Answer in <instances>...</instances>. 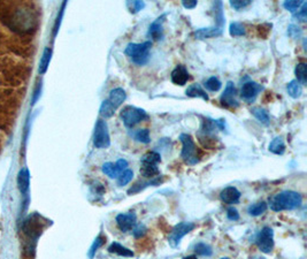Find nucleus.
<instances>
[{
  "label": "nucleus",
  "mask_w": 307,
  "mask_h": 259,
  "mask_svg": "<svg viewBox=\"0 0 307 259\" xmlns=\"http://www.w3.org/2000/svg\"><path fill=\"white\" fill-rule=\"evenodd\" d=\"M140 174L146 179H155L160 174L158 165L152 164H140Z\"/></svg>",
  "instance_id": "21"
},
{
  "label": "nucleus",
  "mask_w": 307,
  "mask_h": 259,
  "mask_svg": "<svg viewBox=\"0 0 307 259\" xmlns=\"http://www.w3.org/2000/svg\"><path fill=\"white\" fill-rule=\"evenodd\" d=\"M269 151L275 155H283L285 151V144L282 137H275L269 144Z\"/></svg>",
  "instance_id": "22"
},
{
  "label": "nucleus",
  "mask_w": 307,
  "mask_h": 259,
  "mask_svg": "<svg viewBox=\"0 0 307 259\" xmlns=\"http://www.w3.org/2000/svg\"><path fill=\"white\" fill-rule=\"evenodd\" d=\"M132 136H134V139L137 142H140V143H144V144L150 143V141H151L150 131H148V129H139V131H137L132 134Z\"/></svg>",
  "instance_id": "31"
},
{
  "label": "nucleus",
  "mask_w": 307,
  "mask_h": 259,
  "mask_svg": "<svg viewBox=\"0 0 307 259\" xmlns=\"http://www.w3.org/2000/svg\"><path fill=\"white\" fill-rule=\"evenodd\" d=\"M195 227L196 225L193 224V222H180L179 225H176L175 227L173 228L171 235H169V245H171L172 248H177L181 243L182 238L190 232H192Z\"/></svg>",
  "instance_id": "6"
},
{
  "label": "nucleus",
  "mask_w": 307,
  "mask_h": 259,
  "mask_svg": "<svg viewBox=\"0 0 307 259\" xmlns=\"http://www.w3.org/2000/svg\"><path fill=\"white\" fill-rule=\"evenodd\" d=\"M223 32V28L220 27H209V28H200L195 31V37L197 39H208L219 37Z\"/></svg>",
  "instance_id": "13"
},
{
  "label": "nucleus",
  "mask_w": 307,
  "mask_h": 259,
  "mask_svg": "<svg viewBox=\"0 0 307 259\" xmlns=\"http://www.w3.org/2000/svg\"><path fill=\"white\" fill-rule=\"evenodd\" d=\"M227 218L232 221H237L238 219H240V213H238L237 209L234 208V206L229 208L228 211H227Z\"/></svg>",
  "instance_id": "43"
},
{
  "label": "nucleus",
  "mask_w": 307,
  "mask_h": 259,
  "mask_svg": "<svg viewBox=\"0 0 307 259\" xmlns=\"http://www.w3.org/2000/svg\"><path fill=\"white\" fill-rule=\"evenodd\" d=\"M197 0H183V2H182V5H183L184 8H187V10H192V8L197 6Z\"/></svg>",
  "instance_id": "45"
},
{
  "label": "nucleus",
  "mask_w": 307,
  "mask_h": 259,
  "mask_svg": "<svg viewBox=\"0 0 307 259\" xmlns=\"http://www.w3.org/2000/svg\"><path fill=\"white\" fill-rule=\"evenodd\" d=\"M294 74H296L297 82L301 86H305L307 83V64L304 62L298 63L296 70H294Z\"/></svg>",
  "instance_id": "23"
},
{
  "label": "nucleus",
  "mask_w": 307,
  "mask_h": 259,
  "mask_svg": "<svg viewBox=\"0 0 307 259\" xmlns=\"http://www.w3.org/2000/svg\"><path fill=\"white\" fill-rule=\"evenodd\" d=\"M127 7L130 13L136 14L138 13L139 11H142L145 7V4L143 2H139V0H136V2H127Z\"/></svg>",
  "instance_id": "38"
},
{
  "label": "nucleus",
  "mask_w": 307,
  "mask_h": 259,
  "mask_svg": "<svg viewBox=\"0 0 307 259\" xmlns=\"http://www.w3.org/2000/svg\"><path fill=\"white\" fill-rule=\"evenodd\" d=\"M183 259H198V258H197V256H195V254H191V256H187V257H184Z\"/></svg>",
  "instance_id": "46"
},
{
  "label": "nucleus",
  "mask_w": 307,
  "mask_h": 259,
  "mask_svg": "<svg viewBox=\"0 0 307 259\" xmlns=\"http://www.w3.org/2000/svg\"><path fill=\"white\" fill-rule=\"evenodd\" d=\"M105 240H106V238H105L103 235H99L98 237L96 238L95 242H94V244L91 245L90 251H89V257H90V259L94 258V256H95L96 252H97V250H98L100 246H102L105 243Z\"/></svg>",
  "instance_id": "37"
},
{
  "label": "nucleus",
  "mask_w": 307,
  "mask_h": 259,
  "mask_svg": "<svg viewBox=\"0 0 307 259\" xmlns=\"http://www.w3.org/2000/svg\"><path fill=\"white\" fill-rule=\"evenodd\" d=\"M126 98H127L126 91H124L122 88H115V89H113V90H111L110 98H108V100H110L113 106H114L115 108H118L123 104Z\"/></svg>",
  "instance_id": "15"
},
{
  "label": "nucleus",
  "mask_w": 307,
  "mask_h": 259,
  "mask_svg": "<svg viewBox=\"0 0 307 259\" xmlns=\"http://www.w3.org/2000/svg\"><path fill=\"white\" fill-rule=\"evenodd\" d=\"M160 183H163V180L160 179V176H157L155 179H151V181L148 182H143V183H136L135 185L128 190V195H135V193H138L144 190L145 188L150 187V185H159Z\"/></svg>",
  "instance_id": "17"
},
{
  "label": "nucleus",
  "mask_w": 307,
  "mask_h": 259,
  "mask_svg": "<svg viewBox=\"0 0 307 259\" xmlns=\"http://www.w3.org/2000/svg\"><path fill=\"white\" fill-rule=\"evenodd\" d=\"M250 259H266V258L261 257V256H254V257H251Z\"/></svg>",
  "instance_id": "47"
},
{
  "label": "nucleus",
  "mask_w": 307,
  "mask_h": 259,
  "mask_svg": "<svg viewBox=\"0 0 307 259\" xmlns=\"http://www.w3.org/2000/svg\"><path fill=\"white\" fill-rule=\"evenodd\" d=\"M115 166H116V168H118V171L120 173H122L123 171L128 169V161L126 159H119L115 163Z\"/></svg>",
  "instance_id": "44"
},
{
  "label": "nucleus",
  "mask_w": 307,
  "mask_h": 259,
  "mask_svg": "<svg viewBox=\"0 0 307 259\" xmlns=\"http://www.w3.org/2000/svg\"><path fill=\"white\" fill-rule=\"evenodd\" d=\"M102 169L108 177H111V179H118L119 175L121 174L118 171V168H116V166H115L114 163H105L103 165Z\"/></svg>",
  "instance_id": "30"
},
{
  "label": "nucleus",
  "mask_w": 307,
  "mask_h": 259,
  "mask_svg": "<svg viewBox=\"0 0 307 259\" xmlns=\"http://www.w3.org/2000/svg\"><path fill=\"white\" fill-rule=\"evenodd\" d=\"M264 90V88L260 84H258L257 82H252V81H250V82H246L243 84V87H242L241 90V96L242 98L246 102H253L254 99H256V97L258 96L260 91Z\"/></svg>",
  "instance_id": "10"
},
{
  "label": "nucleus",
  "mask_w": 307,
  "mask_h": 259,
  "mask_svg": "<svg viewBox=\"0 0 307 259\" xmlns=\"http://www.w3.org/2000/svg\"><path fill=\"white\" fill-rule=\"evenodd\" d=\"M195 251L197 254H199V256H204V257H209V256H212V253H213V250L211 246L206 243H203V242L196 244Z\"/></svg>",
  "instance_id": "35"
},
{
  "label": "nucleus",
  "mask_w": 307,
  "mask_h": 259,
  "mask_svg": "<svg viewBox=\"0 0 307 259\" xmlns=\"http://www.w3.org/2000/svg\"><path fill=\"white\" fill-rule=\"evenodd\" d=\"M116 225H118L119 229L121 232L127 233L129 230H131L136 226L137 217L134 212L129 213H120L115 218Z\"/></svg>",
  "instance_id": "9"
},
{
  "label": "nucleus",
  "mask_w": 307,
  "mask_h": 259,
  "mask_svg": "<svg viewBox=\"0 0 307 259\" xmlns=\"http://www.w3.org/2000/svg\"><path fill=\"white\" fill-rule=\"evenodd\" d=\"M236 94H237V91H236L235 86H234V83L232 82V81H229V82L227 83V86H225L223 94H222L220 97V102H221L222 106L237 107L240 104H238L237 99H236Z\"/></svg>",
  "instance_id": "8"
},
{
  "label": "nucleus",
  "mask_w": 307,
  "mask_h": 259,
  "mask_svg": "<svg viewBox=\"0 0 307 259\" xmlns=\"http://www.w3.org/2000/svg\"><path fill=\"white\" fill-rule=\"evenodd\" d=\"M171 79H172V82L174 84H176V86H181V87L184 86V84L187 83L189 80V73L187 71V68H185L184 66H182V64L177 66L175 70L172 72Z\"/></svg>",
  "instance_id": "14"
},
{
  "label": "nucleus",
  "mask_w": 307,
  "mask_h": 259,
  "mask_svg": "<svg viewBox=\"0 0 307 259\" xmlns=\"http://www.w3.org/2000/svg\"><path fill=\"white\" fill-rule=\"evenodd\" d=\"M302 4H304V0H286L283 3V7L290 13L294 14L301 7Z\"/></svg>",
  "instance_id": "34"
},
{
  "label": "nucleus",
  "mask_w": 307,
  "mask_h": 259,
  "mask_svg": "<svg viewBox=\"0 0 307 259\" xmlns=\"http://www.w3.org/2000/svg\"><path fill=\"white\" fill-rule=\"evenodd\" d=\"M29 171H28L27 168L21 169L18 175V184L20 191H21L24 196H26L28 189H29Z\"/></svg>",
  "instance_id": "18"
},
{
  "label": "nucleus",
  "mask_w": 307,
  "mask_h": 259,
  "mask_svg": "<svg viewBox=\"0 0 307 259\" xmlns=\"http://www.w3.org/2000/svg\"><path fill=\"white\" fill-rule=\"evenodd\" d=\"M94 145L97 149H106L111 145L110 132L106 121L99 119L97 121L94 134Z\"/></svg>",
  "instance_id": "5"
},
{
  "label": "nucleus",
  "mask_w": 307,
  "mask_h": 259,
  "mask_svg": "<svg viewBox=\"0 0 307 259\" xmlns=\"http://www.w3.org/2000/svg\"><path fill=\"white\" fill-rule=\"evenodd\" d=\"M108 252L119 254L121 257H134V252L132 250L126 248V246L121 245L118 242H113V243L108 246Z\"/></svg>",
  "instance_id": "20"
},
{
  "label": "nucleus",
  "mask_w": 307,
  "mask_h": 259,
  "mask_svg": "<svg viewBox=\"0 0 307 259\" xmlns=\"http://www.w3.org/2000/svg\"><path fill=\"white\" fill-rule=\"evenodd\" d=\"M251 113L252 114L256 116L257 120L259 121V122H261L262 124H268L269 123V114L268 112L265 110V108H261V107H252L251 108Z\"/></svg>",
  "instance_id": "27"
},
{
  "label": "nucleus",
  "mask_w": 307,
  "mask_h": 259,
  "mask_svg": "<svg viewBox=\"0 0 307 259\" xmlns=\"http://www.w3.org/2000/svg\"><path fill=\"white\" fill-rule=\"evenodd\" d=\"M221 259H230V258H227V257H223V258H221Z\"/></svg>",
  "instance_id": "48"
},
{
  "label": "nucleus",
  "mask_w": 307,
  "mask_h": 259,
  "mask_svg": "<svg viewBox=\"0 0 307 259\" xmlns=\"http://www.w3.org/2000/svg\"><path fill=\"white\" fill-rule=\"evenodd\" d=\"M205 88L207 89L208 91H212V92H216L219 91L221 87H222V83L220 82V80L215 78V76H212V78H209L207 81L205 82Z\"/></svg>",
  "instance_id": "33"
},
{
  "label": "nucleus",
  "mask_w": 307,
  "mask_h": 259,
  "mask_svg": "<svg viewBox=\"0 0 307 259\" xmlns=\"http://www.w3.org/2000/svg\"><path fill=\"white\" fill-rule=\"evenodd\" d=\"M166 14H163L161 16H159L156 21H153L152 24L148 28V36L153 39V40H160L163 39L164 37V22L166 19Z\"/></svg>",
  "instance_id": "11"
},
{
  "label": "nucleus",
  "mask_w": 307,
  "mask_h": 259,
  "mask_svg": "<svg viewBox=\"0 0 307 259\" xmlns=\"http://www.w3.org/2000/svg\"><path fill=\"white\" fill-rule=\"evenodd\" d=\"M288 35L293 39H298V38L301 37L302 30L300 29L299 27L296 26V24H290L289 28H288Z\"/></svg>",
  "instance_id": "39"
},
{
  "label": "nucleus",
  "mask_w": 307,
  "mask_h": 259,
  "mask_svg": "<svg viewBox=\"0 0 307 259\" xmlns=\"http://www.w3.org/2000/svg\"><path fill=\"white\" fill-rule=\"evenodd\" d=\"M293 18L297 19L299 22H306V20H307V4L305 2L301 5V10L298 11V13L293 14Z\"/></svg>",
  "instance_id": "40"
},
{
  "label": "nucleus",
  "mask_w": 307,
  "mask_h": 259,
  "mask_svg": "<svg viewBox=\"0 0 307 259\" xmlns=\"http://www.w3.org/2000/svg\"><path fill=\"white\" fill-rule=\"evenodd\" d=\"M121 119L127 128H134L142 121L148 119L146 112L135 106H126L121 111Z\"/></svg>",
  "instance_id": "4"
},
{
  "label": "nucleus",
  "mask_w": 307,
  "mask_h": 259,
  "mask_svg": "<svg viewBox=\"0 0 307 259\" xmlns=\"http://www.w3.org/2000/svg\"><path fill=\"white\" fill-rule=\"evenodd\" d=\"M286 91H288L290 97L297 99V98H299L302 94V87H301V84L298 83L296 80H293L288 84V86H286Z\"/></svg>",
  "instance_id": "25"
},
{
  "label": "nucleus",
  "mask_w": 307,
  "mask_h": 259,
  "mask_svg": "<svg viewBox=\"0 0 307 259\" xmlns=\"http://www.w3.org/2000/svg\"><path fill=\"white\" fill-rule=\"evenodd\" d=\"M267 209H268V204L266 203V202H259V203L250 205L248 209V213L252 217H258L264 214L266 211H267Z\"/></svg>",
  "instance_id": "24"
},
{
  "label": "nucleus",
  "mask_w": 307,
  "mask_h": 259,
  "mask_svg": "<svg viewBox=\"0 0 307 259\" xmlns=\"http://www.w3.org/2000/svg\"><path fill=\"white\" fill-rule=\"evenodd\" d=\"M185 95L188 97H192V98H201L204 99L205 102H207L209 99L208 95L206 94V91L200 87V84L198 83H193L191 86H189L187 90H185Z\"/></svg>",
  "instance_id": "16"
},
{
  "label": "nucleus",
  "mask_w": 307,
  "mask_h": 259,
  "mask_svg": "<svg viewBox=\"0 0 307 259\" xmlns=\"http://www.w3.org/2000/svg\"><path fill=\"white\" fill-rule=\"evenodd\" d=\"M146 232H147V228L145 227V225L139 224V225L135 226L134 230H132V234H134V236L136 238H140V237H143L145 234H146Z\"/></svg>",
  "instance_id": "42"
},
{
  "label": "nucleus",
  "mask_w": 307,
  "mask_h": 259,
  "mask_svg": "<svg viewBox=\"0 0 307 259\" xmlns=\"http://www.w3.org/2000/svg\"><path fill=\"white\" fill-rule=\"evenodd\" d=\"M152 47L151 42H144V43H130L128 44L124 53H126L129 59L132 62L136 63L137 66H144L150 60V50Z\"/></svg>",
  "instance_id": "2"
},
{
  "label": "nucleus",
  "mask_w": 307,
  "mask_h": 259,
  "mask_svg": "<svg viewBox=\"0 0 307 259\" xmlns=\"http://www.w3.org/2000/svg\"><path fill=\"white\" fill-rule=\"evenodd\" d=\"M251 3V0H232V2H230V6L235 8L236 11H240L243 10L246 6H249Z\"/></svg>",
  "instance_id": "41"
},
{
  "label": "nucleus",
  "mask_w": 307,
  "mask_h": 259,
  "mask_svg": "<svg viewBox=\"0 0 307 259\" xmlns=\"http://www.w3.org/2000/svg\"><path fill=\"white\" fill-rule=\"evenodd\" d=\"M52 58V48L46 47L45 50L43 52V56L42 59H40V63H39V73L40 74H44V73H46L48 64H50Z\"/></svg>",
  "instance_id": "26"
},
{
  "label": "nucleus",
  "mask_w": 307,
  "mask_h": 259,
  "mask_svg": "<svg viewBox=\"0 0 307 259\" xmlns=\"http://www.w3.org/2000/svg\"><path fill=\"white\" fill-rule=\"evenodd\" d=\"M302 204V197L299 192L285 190L277 193L269 200V206L273 211H291L300 208Z\"/></svg>",
  "instance_id": "1"
},
{
  "label": "nucleus",
  "mask_w": 307,
  "mask_h": 259,
  "mask_svg": "<svg viewBox=\"0 0 307 259\" xmlns=\"http://www.w3.org/2000/svg\"><path fill=\"white\" fill-rule=\"evenodd\" d=\"M132 179H134V172H132L131 169H126V171H123L120 174L116 180H118L119 187H123V185L128 184Z\"/></svg>",
  "instance_id": "32"
},
{
  "label": "nucleus",
  "mask_w": 307,
  "mask_h": 259,
  "mask_svg": "<svg viewBox=\"0 0 307 259\" xmlns=\"http://www.w3.org/2000/svg\"><path fill=\"white\" fill-rule=\"evenodd\" d=\"M115 110H116V108L113 106L110 100L106 99L102 103V106H100L99 113H100V115L103 116V118L108 119V118H112V116L114 115Z\"/></svg>",
  "instance_id": "28"
},
{
  "label": "nucleus",
  "mask_w": 307,
  "mask_h": 259,
  "mask_svg": "<svg viewBox=\"0 0 307 259\" xmlns=\"http://www.w3.org/2000/svg\"><path fill=\"white\" fill-rule=\"evenodd\" d=\"M257 245L264 253H270L274 249V232L270 227H264L257 236Z\"/></svg>",
  "instance_id": "7"
},
{
  "label": "nucleus",
  "mask_w": 307,
  "mask_h": 259,
  "mask_svg": "<svg viewBox=\"0 0 307 259\" xmlns=\"http://www.w3.org/2000/svg\"><path fill=\"white\" fill-rule=\"evenodd\" d=\"M182 142V152L181 158L189 166H195L200 161V153L197 149L193 139L189 134H182L180 136Z\"/></svg>",
  "instance_id": "3"
},
{
  "label": "nucleus",
  "mask_w": 307,
  "mask_h": 259,
  "mask_svg": "<svg viewBox=\"0 0 307 259\" xmlns=\"http://www.w3.org/2000/svg\"><path fill=\"white\" fill-rule=\"evenodd\" d=\"M161 161V156L156 151H150L145 153L142 159H140V164H152L158 165Z\"/></svg>",
  "instance_id": "29"
},
{
  "label": "nucleus",
  "mask_w": 307,
  "mask_h": 259,
  "mask_svg": "<svg viewBox=\"0 0 307 259\" xmlns=\"http://www.w3.org/2000/svg\"><path fill=\"white\" fill-rule=\"evenodd\" d=\"M229 32L230 35L234 36V37H237V36H244L245 28L243 24L240 22H233L229 27Z\"/></svg>",
  "instance_id": "36"
},
{
  "label": "nucleus",
  "mask_w": 307,
  "mask_h": 259,
  "mask_svg": "<svg viewBox=\"0 0 307 259\" xmlns=\"http://www.w3.org/2000/svg\"><path fill=\"white\" fill-rule=\"evenodd\" d=\"M240 198L241 191L235 187H227L220 192V200L228 205L237 204L240 202Z\"/></svg>",
  "instance_id": "12"
},
{
  "label": "nucleus",
  "mask_w": 307,
  "mask_h": 259,
  "mask_svg": "<svg viewBox=\"0 0 307 259\" xmlns=\"http://www.w3.org/2000/svg\"><path fill=\"white\" fill-rule=\"evenodd\" d=\"M198 139H199L200 144L205 149H216L217 145L221 147L219 139L215 135H201V134H198Z\"/></svg>",
  "instance_id": "19"
}]
</instances>
